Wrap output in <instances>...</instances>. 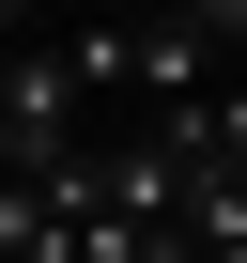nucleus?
Segmentation results:
<instances>
[{
  "label": "nucleus",
  "instance_id": "nucleus-1",
  "mask_svg": "<svg viewBox=\"0 0 247 263\" xmlns=\"http://www.w3.org/2000/svg\"><path fill=\"white\" fill-rule=\"evenodd\" d=\"M170 16H186L201 47H232V62H247V0H170Z\"/></svg>",
  "mask_w": 247,
  "mask_h": 263
},
{
  "label": "nucleus",
  "instance_id": "nucleus-2",
  "mask_svg": "<svg viewBox=\"0 0 247 263\" xmlns=\"http://www.w3.org/2000/svg\"><path fill=\"white\" fill-rule=\"evenodd\" d=\"M16 47H31V0H0V62H16Z\"/></svg>",
  "mask_w": 247,
  "mask_h": 263
}]
</instances>
